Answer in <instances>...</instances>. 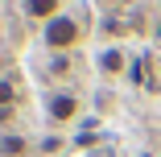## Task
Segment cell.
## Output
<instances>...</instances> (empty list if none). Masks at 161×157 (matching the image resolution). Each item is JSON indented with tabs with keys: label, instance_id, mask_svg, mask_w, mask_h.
Returning <instances> with one entry per match:
<instances>
[{
	"label": "cell",
	"instance_id": "1",
	"mask_svg": "<svg viewBox=\"0 0 161 157\" xmlns=\"http://www.w3.org/2000/svg\"><path fill=\"white\" fill-rule=\"evenodd\" d=\"M42 42L50 50H75L79 46V21L75 17H54L46 29H42Z\"/></svg>",
	"mask_w": 161,
	"mask_h": 157
},
{
	"label": "cell",
	"instance_id": "2",
	"mask_svg": "<svg viewBox=\"0 0 161 157\" xmlns=\"http://www.w3.org/2000/svg\"><path fill=\"white\" fill-rule=\"evenodd\" d=\"M46 112H50V120L66 124V120L79 116V95H70V91H54V95L46 99Z\"/></svg>",
	"mask_w": 161,
	"mask_h": 157
},
{
	"label": "cell",
	"instance_id": "3",
	"mask_svg": "<svg viewBox=\"0 0 161 157\" xmlns=\"http://www.w3.org/2000/svg\"><path fill=\"white\" fill-rule=\"evenodd\" d=\"M58 4H62V0H25V13L33 17V21H46V25H50L54 17H62Z\"/></svg>",
	"mask_w": 161,
	"mask_h": 157
},
{
	"label": "cell",
	"instance_id": "4",
	"mask_svg": "<svg viewBox=\"0 0 161 157\" xmlns=\"http://www.w3.org/2000/svg\"><path fill=\"white\" fill-rule=\"evenodd\" d=\"M29 145H25V137H17V132H4V137H0V153H4V157H21Z\"/></svg>",
	"mask_w": 161,
	"mask_h": 157
},
{
	"label": "cell",
	"instance_id": "5",
	"mask_svg": "<svg viewBox=\"0 0 161 157\" xmlns=\"http://www.w3.org/2000/svg\"><path fill=\"white\" fill-rule=\"evenodd\" d=\"M120 66H124V54L120 50H103L99 54V70L103 75H120Z\"/></svg>",
	"mask_w": 161,
	"mask_h": 157
},
{
	"label": "cell",
	"instance_id": "6",
	"mask_svg": "<svg viewBox=\"0 0 161 157\" xmlns=\"http://www.w3.org/2000/svg\"><path fill=\"white\" fill-rule=\"evenodd\" d=\"M13 99H17L13 83H8V79H0V108H13Z\"/></svg>",
	"mask_w": 161,
	"mask_h": 157
},
{
	"label": "cell",
	"instance_id": "7",
	"mask_svg": "<svg viewBox=\"0 0 161 157\" xmlns=\"http://www.w3.org/2000/svg\"><path fill=\"white\" fill-rule=\"evenodd\" d=\"M153 37H157V46H161V21H157V29H153Z\"/></svg>",
	"mask_w": 161,
	"mask_h": 157
}]
</instances>
